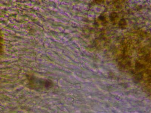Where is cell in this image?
Instances as JSON below:
<instances>
[{"instance_id": "1", "label": "cell", "mask_w": 151, "mask_h": 113, "mask_svg": "<svg viewBox=\"0 0 151 113\" xmlns=\"http://www.w3.org/2000/svg\"><path fill=\"white\" fill-rule=\"evenodd\" d=\"M29 86L32 89H47L51 88L53 83L51 81L45 79H39L36 78H31L29 80Z\"/></svg>"}, {"instance_id": "2", "label": "cell", "mask_w": 151, "mask_h": 113, "mask_svg": "<svg viewBox=\"0 0 151 113\" xmlns=\"http://www.w3.org/2000/svg\"><path fill=\"white\" fill-rule=\"evenodd\" d=\"M2 39H1V37H0V52H2Z\"/></svg>"}]
</instances>
